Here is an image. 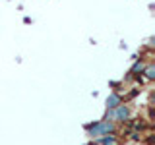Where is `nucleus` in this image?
Wrapping results in <instances>:
<instances>
[{"instance_id": "obj_1", "label": "nucleus", "mask_w": 155, "mask_h": 145, "mask_svg": "<svg viewBox=\"0 0 155 145\" xmlns=\"http://www.w3.org/2000/svg\"><path fill=\"white\" fill-rule=\"evenodd\" d=\"M85 134L89 139H99L103 135H109V134H118V126L110 120H95V122H89L85 124Z\"/></svg>"}, {"instance_id": "obj_2", "label": "nucleus", "mask_w": 155, "mask_h": 145, "mask_svg": "<svg viewBox=\"0 0 155 145\" xmlns=\"http://www.w3.org/2000/svg\"><path fill=\"white\" fill-rule=\"evenodd\" d=\"M132 116H134L132 106H130L128 103H122V105L116 106L114 110H107L103 120H110V122H114L116 126H124L130 118H132Z\"/></svg>"}, {"instance_id": "obj_3", "label": "nucleus", "mask_w": 155, "mask_h": 145, "mask_svg": "<svg viewBox=\"0 0 155 145\" xmlns=\"http://www.w3.org/2000/svg\"><path fill=\"white\" fill-rule=\"evenodd\" d=\"M124 103V95L120 93V91H113L109 97H107V101H105V108L107 110H114L118 105H122Z\"/></svg>"}, {"instance_id": "obj_4", "label": "nucleus", "mask_w": 155, "mask_h": 145, "mask_svg": "<svg viewBox=\"0 0 155 145\" xmlns=\"http://www.w3.org/2000/svg\"><path fill=\"white\" fill-rule=\"evenodd\" d=\"M134 66L130 68V77H134V79H140V76H142V72H143V68L147 62H143L142 58H134Z\"/></svg>"}, {"instance_id": "obj_5", "label": "nucleus", "mask_w": 155, "mask_h": 145, "mask_svg": "<svg viewBox=\"0 0 155 145\" xmlns=\"http://www.w3.org/2000/svg\"><path fill=\"white\" fill-rule=\"evenodd\" d=\"M97 143H99V145H122V139L118 137V134H109V135L99 137Z\"/></svg>"}]
</instances>
